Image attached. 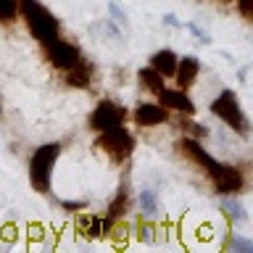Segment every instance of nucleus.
Returning <instances> with one entry per match:
<instances>
[{
  "label": "nucleus",
  "mask_w": 253,
  "mask_h": 253,
  "mask_svg": "<svg viewBox=\"0 0 253 253\" xmlns=\"http://www.w3.org/2000/svg\"><path fill=\"white\" fill-rule=\"evenodd\" d=\"M177 150L185 156L187 164L198 166L206 177H209L211 187L216 195H240L245 190V174L232 164H224L219 158L211 156L209 148L201 145L198 137H190V134H182L177 142Z\"/></svg>",
  "instance_id": "nucleus-1"
},
{
  "label": "nucleus",
  "mask_w": 253,
  "mask_h": 253,
  "mask_svg": "<svg viewBox=\"0 0 253 253\" xmlns=\"http://www.w3.org/2000/svg\"><path fill=\"white\" fill-rule=\"evenodd\" d=\"M19 16L24 21V27L40 45H47L53 40L61 37V21L47 5H42L40 0H19Z\"/></svg>",
  "instance_id": "nucleus-2"
},
{
  "label": "nucleus",
  "mask_w": 253,
  "mask_h": 253,
  "mask_svg": "<svg viewBox=\"0 0 253 253\" xmlns=\"http://www.w3.org/2000/svg\"><path fill=\"white\" fill-rule=\"evenodd\" d=\"M63 145L61 142H45L35 148L29 158V185L37 195H50L53 193V169L61 158Z\"/></svg>",
  "instance_id": "nucleus-3"
},
{
  "label": "nucleus",
  "mask_w": 253,
  "mask_h": 253,
  "mask_svg": "<svg viewBox=\"0 0 253 253\" xmlns=\"http://www.w3.org/2000/svg\"><path fill=\"white\" fill-rule=\"evenodd\" d=\"M209 111H211V114L216 116L224 126H229L235 134H240V137H248V134H251V119H248V114L243 111L240 98H237L235 90L224 87V90H221L216 98L211 100Z\"/></svg>",
  "instance_id": "nucleus-4"
},
{
  "label": "nucleus",
  "mask_w": 253,
  "mask_h": 253,
  "mask_svg": "<svg viewBox=\"0 0 253 253\" xmlns=\"http://www.w3.org/2000/svg\"><path fill=\"white\" fill-rule=\"evenodd\" d=\"M134 145H137V140H134V134L124 124L114 126V129H106V132H98V140H95V148L116 166L129 161L134 153Z\"/></svg>",
  "instance_id": "nucleus-5"
},
{
  "label": "nucleus",
  "mask_w": 253,
  "mask_h": 253,
  "mask_svg": "<svg viewBox=\"0 0 253 253\" xmlns=\"http://www.w3.org/2000/svg\"><path fill=\"white\" fill-rule=\"evenodd\" d=\"M126 119H129L126 106H122V103H116L111 98H103V100L95 103V108L90 111V116H87V126L98 134V132H106V129H114V126L126 124Z\"/></svg>",
  "instance_id": "nucleus-6"
},
{
  "label": "nucleus",
  "mask_w": 253,
  "mask_h": 253,
  "mask_svg": "<svg viewBox=\"0 0 253 253\" xmlns=\"http://www.w3.org/2000/svg\"><path fill=\"white\" fill-rule=\"evenodd\" d=\"M42 47H45L47 63H50L55 71H61V74L69 71L71 66H77V63L84 58L82 47H79L77 42H71V40H66V37H58V40H53V42H47Z\"/></svg>",
  "instance_id": "nucleus-7"
},
{
  "label": "nucleus",
  "mask_w": 253,
  "mask_h": 253,
  "mask_svg": "<svg viewBox=\"0 0 253 253\" xmlns=\"http://www.w3.org/2000/svg\"><path fill=\"white\" fill-rule=\"evenodd\" d=\"M169 116H171V111L166 106H161L158 100H140L132 111L134 124L145 126V129L148 126H164L166 122H169Z\"/></svg>",
  "instance_id": "nucleus-8"
},
{
  "label": "nucleus",
  "mask_w": 253,
  "mask_h": 253,
  "mask_svg": "<svg viewBox=\"0 0 253 253\" xmlns=\"http://www.w3.org/2000/svg\"><path fill=\"white\" fill-rule=\"evenodd\" d=\"M156 100L161 103V106H166L169 111H174V114H179V116L182 114L195 116V103L187 95V90H182V87H164V90L156 95Z\"/></svg>",
  "instance_id": "nucleus-9"
},
{
  "label": "nucleus",
  "mask_w": 253,
  "mask_h": 253,
  "mask_svg": "<svg viewBox=\"0 0 253 253\" xmlns=\"http://www.w3.org/2000/svg\"><path fill=\"white\" fill-rule=\"evenodd\" d=\"M116 221L108 216V213H103V216H98V213H79L77 219V229L82 232L84 237H92V240H98V237H106L111 229H114Z\"/></svg>",
  "instance_id": "nucleus-10"
},
{
  "label": "nucleus",
  "mask_w": 253,
  "mask_h": 253,
  "mask_svg": "<svg viewBox=\"0 0 253 253\" xmlns=\"http://www.w3.org/2000/svg\"><path fill=\"white\" fill-rule=\"evenodd\" d=\"M63 82L69 87H74V90H90L95 82V63L90 58H82L77 66L63 71Z\"/></svg>",
  "instance_id": "nucleus-11"
},
{
  "label": "nucleus",
  "mask_w": 253,
  "mask_h": 253,
  "mask_svg": "<svg viewBox=\"0 0 253 253\" xmlns=\"http://www.w3.org/2000/svg\"><path fill=\"white\" fill-rule=\"evenodd\" d=\"M198 74H201V58L198 55H182L177 74H174V84L182 87V90H190L198 82Z\"/></svg>",
  "instance_id": "nucleus-12"
},
{
  "label": "nucleus",
  "mask_w": 253,
  "mask_h": 253,
  "mask_svg": "<svg viewBox=\"0 0 253 253\" xmlns=\"http://www.w3.org/2000/svg\"><path fill=\"white\" fill-rule=\"evenodd\" d=\"M148 63H150L156 71H161L166 79H174V74H177V66H179V55L174 53L171 47H161V50H156L153 55H150Z\"/></svg>",
  "instance_id": "nucleus-13"
},
{
  "label": "nucleus",
  "mask_w": 253,
  "mask_h": 253,
  "mask_svg": "<svg viewBox=\"0 0 253 253\" xmlns=\"http://www.w3.org/2000/svg\"><path fill=\"white\" fill-rule=\"evenodd\" d=\"M129 206H132V195H129V185L126 182H122V185L116 187V193H114V198L108 201V206H106V213L114 221H119V219H124L126 213H129Z\"/></svg>",
  "instance_id": "nucleus-14"
},
{
  "label": "nucleus",
  "mask_w": 253,
  "mask_h": 253,
  "mask_svg": "<svg viewBox=\"0 0 253 253\" xmlns=\"http://www.w3.org/2000/svg\"><path fill=\"white\" fill-rule=\"evenodd\" d=\"M137 84H140V90H145V92H150V95H158V92L166 87V77L148 63V66H142V69L137 71Z\"/></svg>",
  "instance_id": "nucleus-15"
},
{
  "label": "nucleus",
  "mask_w": 253,
  "mask_h": 253,
  "mask_svg": "<svg viewBox=\"0 0 253 253\" xmlns=\"http://www.w3.org/2000/svg\"><path fill=\"white\" fill-rule=\"evenodd\" d=\"M137 209L140 213L145 219H156V216H161V198H158V193L153 187H142L140 193H137Z\"/></svg>",
  "instance_id": "nucleus-16"
},
{
  "label": "nucleus",
  "mask_w": 253,
  "mask_h": 253,
  "mask_svg": "<svg viewBox=\"0 0 253 253\" xmlns=\"http://www.w3.org/2000/svg\"><path fill=\"white\" fill-rule=\"evenodd\" d=\"M221 213L227 216V221L232 227H240L248 221V211H245V206L237 201V195H221Z\"/></svg>",
  "instance_id": "nucleus-17"
},
{
  "label": "nucleus",
  "mask_w": 253,
  "mask_h": 253,
  "mask_svg": "<svg viewBox=\"0 0 253 253\" xmlns=\"http://www.w3.org/2000/svg\"><path fill=\"white\" fill-rule=\"evenodd\" d=\"M179 126H182V132H185V134H190V137H198V140H206V137H209V129H206L201 122H195L193 116H187V114H182Z\"/></svg>",
  "instance_id": "nucleus-18"
},
{
  "label": "nucleus",
  "mask_w": 253,
  "mask_h": 253,
  "mask_svg": "<svg viewBox=\"0 0 253 253\" xmlns=\"http://www.w3.org/2000/svg\"><path fill=\"white\" fill-rule=\"evenodd\" d=\"M19 19V0H0V24H16Z\"/></svg>",
  "instance_id": "nucleus-19"
},
{
  "label": "nucleus",
  "mask_w": 253,
  "mask_h": 253,
  "mask_svg": "<svg viewBox=\"0 0 253 253\" xmlns=\"http://www.w3.org/2000/svg\"><path fill=\"white\" fill-rule=\"evenodd\" d=\"M227 245L235 253H253V237H245V235H232Z\"/></svg>",
  "instance_id": "nucleus-20"
},
{
  "label": "nucleus",
  "mask_w": 253,
  "mask_h": 253,
  "mask_svg": "<svg viewBox=\"0 0 253 253\" xmlns=\"http://www.w3.org/2000/svg\"><path fill=\"white\" fill-rule=\"evenodd\" d=\"M108 13H111V19H114L119 27L129 32V16H126V11L116 3V0H111V3H108Z\"/></svg>",
  "instance_id": "nucleus-21"
},
{
  "label": "nucleus",
  "mask_w": 253,
  "mask_h": 253,
  "mask_svg": "<svg viewBox=\"0 0 253 253\" xmlns=\"http://www.w3.org/2000/svg\"><path fill=\"white\" fill-rule=\"evenodd\" d=\"M58 206L66 213H82V211H87V201H69V198H61Z\"/></svg>",
  "instance_id": "nucleus-22"
},
{
  "label": "nucleus",
  "mask_w": 253,
  "mask_h": 253,
  "mask_svg": "<svg viewBox=\"0 0 253 253\" xmlns=\"http://www.w3.org/2000/svg\"><path fill=\"white\" fill-rule=\"evenodd\" d=\"M235 5H237V13L243 16V21L253 24V0H235Z\"/></svg>",
  "instance_id": "nucleus-23"
},
{
  "label": "nucleus",
  "mask_w": 253,
  "mask_h": 253,
  "mask_svg": "<svg viewBox=\"0 0 253 253\" xmlns=\"http://www.w3.org/2000/svg\"><path fill=\"white\" fill-rule=\"evenodd\" d=\"M185 29L190 32V35H195V37H198V40H201V42H203V45H211V37H209V35H206V32H203L201 27H198V24H195V21H185Z\"/></svg>",
  "instance_id": "nucleus-24"
},
{
  "label": "nucleus",
  "mask_w": 253,
  "mask_h": 253,
  "mask_svg": "<svg viewBox=\"0 0 253 253\" xmlns=\"http://www.w3.org/2000/svg\"><path fill=\"white\" fill-rule=\"evenodd\" d=\"M164 24H166V27H174V29H177V27H185V24H182L174 13H164Z\"/></svg>",
  "instance_id": "nucleus-25"
},
{
  "label": "nucleus",
  "mask_w": 253,
  "mask_h": 253,
  "mask_svg": "<svg viewBox=\"0 0 253 253\" xmlns=\"http://www.w3.org/2000/svg\"><path fill=\"white\" fill-rule=\"evenodd\" d=\"M245 77H248V69H240V71H237V79H240V82H243Z\"/></svg>",
  "instance_id": "nucleus-26"
},
{
  "label": "nucleus",
  "mask_w": 253,
  "mask_h": 253,
  "mask_svg": "<svg viewBox=\"0 0 253 253\" xmlns=\"http://www.w3.org/2000/svg\"><path fill=\"white\" fill-rule=\"evenodd\" d=\"M0 116H3V98H0Z\"/></svg>",
  "instance_id": "nucleus-27"
},
{
  "label": "nucleus",
  "mask_w": 253,
  "mask_h": 253,
  "mask_svg": "<svg viewBox=\"0 0 253 253\" xmlns=\"http://www.w3.org/2000/svg\"><path fill=\"white\" fill-rule=\"evenodd\" d=\"M219 3H229V0H219Z\"/></svg>",
  "instance_id": "nucleus-28"
}]
</instances>
